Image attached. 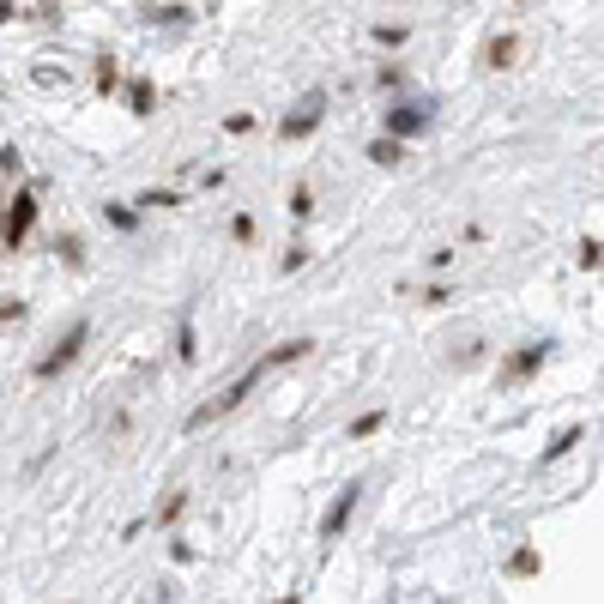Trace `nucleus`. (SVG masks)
<instances>
[{"label": "nucleus", "instance_id": "f257e3e1", "mask_svg": "<svg viewBox=\"0 0 604 604\" xmlns=\"http://www.w3.org/2000/svg\"><path fill=\"white\" fill-rule=\"evenodd\" d=\"M31 218H37V200H31V194H19V200H13V212H7V224H0V236H7V242L19 248V242L31 236Z\"/></svg>", "mask_w": 604, "mask_h": 604}, {"label": "nucleus", "instance_id": "f03ea898", "mask_svg": "<svg viewBox=\"0 0 604 604\" xmlns=\"http://www.w3.org/2000/svg\"><path fill=\"white\" fill-rule=\"evenodd\" d=\"M79 345H85V327H79V333H73V339H67V345H61V351L49 357V363H43V375H55L61 363H73V357H79Z\"/></svg>", "mask_w": 604, "mask_h": 604}, {"label": "nucleus", "instance_id": "7ed1b4c3", "mask_svg": "<svg viewBox=\"0 0 604 604\" xmlns=\"http://www.w3.org/2000/svg\"><path fill=\"white\" fill-rule=\"evenodd\" d=\"M345 520H351V490H345V496H339V502H333V514H327V532H339V526H345Z\"/></svg>", "mask_w": 604, "mask_h": 604}]
</instances>
